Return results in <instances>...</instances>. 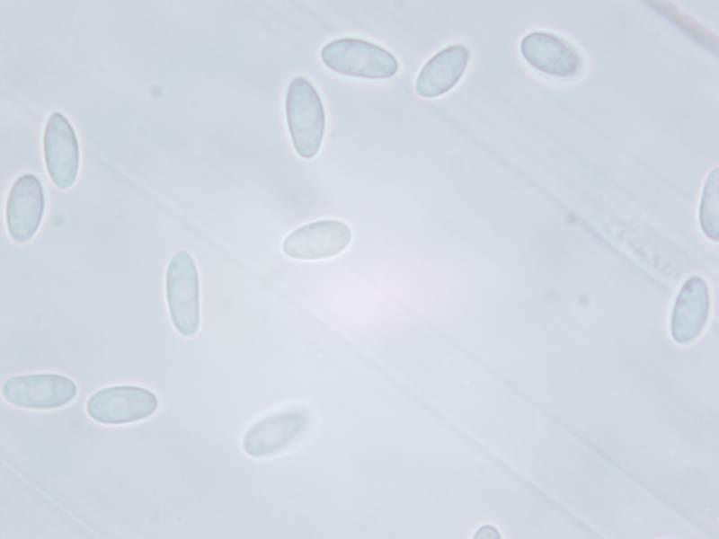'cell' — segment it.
Wrapping results in <instances>:
<instances>
[{
    "label": "cell",
    "instance_id": "6da1fadb",
    "mask_svg": "<svg viewBox=\"0 0 719 539\" xmlns=\"http://www.w3.org/2000/svg\"><path fill=\"white\" fill-rule=\"evenodd\" d=\"M285 111L296 152L302 158H313L322 145L325 113L318 92L305 77L297 76L290 82Z\"/></svg>",
    "mask_w": 719,
    "mask_h": 539
},
{
    "label": "cell",
    "instance_id": "7a4b0ae2",
    "mask_svg": "<svg viewBox=\"0 0 719 539\" xmlns=\"http://www.w3.org/2000/svg\"><path fill=\"white\" fill-rule=\"evenodd\" d=\"M323 63L331 70L347 76L386 79L399 67L397 58L386 49L358 38H340L321 49Z\"/></svg>",
    "mask_w": 719,
    "mask_h": 539
},
{
    "label": "cell",
    "instance_id": "3957f363",
    "mask_svg": "<svg viewBox=\"0 0 719 539\" xmlns=\"http://www.w3.org/2000/svg\"><path fill=\"white\" fill-rule=\"evenodd\" d=\"M166 301L171 321L183 336L194 335L200 327V280L194 260L186 251L170 260L165 276Z\"/></svg>",
    "mask_w": 719,
    "mask_h": 539
},
{
    "label": "cell",
    "instance_id": "277c9868",
    "mask_svg": "<svg viewBox=\"0 0 719 539\" xmlns=\"http://www.w3.org/2000/svg\"><path fill=\"white\" fill-rule=\"evenodd\" d=\"M158 405L156 396L147 389L119 385L101 389L88 400L89 416L102 424L131 423L152 415Z\"/></svg>",
    "mask_w": 719,
    "mask_h": 539
},
{
    "label": "cell",
    "instance_id": "5b68a950",
    "mask_svg": "<svg viewBox=\"0 0 719 539\" xmlns=\"http://www.w3.org/2000/svg\"><path fill=\"white\" fill-rule=\"evenodd\" d=\"M74 381L58 374L13 376L2 387L4 400L26 409H55L67 404L76 395Z\"/></svg>",
    "mask_w": 719,
    "mask_h": 539
},
{
    "label": "cell",
    "instance_id": "8992f818",
    "mask_svg": "<svg viewBox=\"0 0 719 539\" xmlns=\"http://www.w3.org/2000/svg\"><path fill=\"white\" fill-rule=\"evenodd\" d=\"M308 414L303 410L271 413L253 424L244 433L242 446L252 457L276 454L294 443L306 431Z\"/></svg>",
    "mask_w": 719,
    "mask_h": 539
},
{
    "label": "cell",
    "instance_id": "52a82bcc",
    "mask_svg": "<svg viewBox=\"0 0 719 539\" xmlns=\"http://www.w3.org/2000/svg\"><path fill=\"white\" fill-rule=\"evenodd\" d=\"M43 151L53 183L62 190L72 187L79 169V146L74 128L60 112H53L47 120Z\"/></svg>",
    "mask_w": 719,
    "mask_h": 539
},
{
    "label": "cell",
    "instance_id": "ba28073f",
    "mask_svg": "<svg viewBox=\"0 0 719 539\" xmlns=\"http://www.w3.org/2000/svg\"><path fill=\"white\" fill-rule=\"evenodd\" d=\"M351 241V228L344 222L324 219L308 223L291 232L283 241L286 255L298 260H319L336 256Z\"/></svg>",
    "mask_w": 719,
    "mask_h": 539
},
{
    "label": "cell",
    "instance_id": "9c48e42d",
    "mask_svg": "<svg viewBox=\"0 0 719 539\" xmlns=\"http://www.w3.org/2000/svg\"><path fill=\"white\" fill-rule=\"evenodd\" d=\"M44 209L45 196L38 177L31 173L19 176L10 189L5 207V222L12 240L28 243L40 225Z\"/></svg>",
    "mask_w": 719,
    "mask_h": 539
},
{
    "label": "cell",
    "instance_id": "30bf717a",
    "mask_svg": "<svg viewBox=\"0 0 719 539\" xmlns=\"http://www.w3.org/2000/svg\"><path fill=\"white\" fill-rule=\"evenodd\" d=\"M469 57V49L459 43L434 54L417 75V94L423 98H435L450 91L463 76Z\"/></svg>",
    "mask_w": 719,
    "mask_h": 539
},
{
    "label": "cell",
    "instance_id": "8fae6325",
    "mask_svg": "<svg viewBox=\"0 0 719 539\" xmlns=\"http://www.w3.org/2000/svg\"><path fill=\"white\" fill-rule=\"evenodd\" d=\"M520 51L529 65L549 75H567L578 66L576 53L550 33L533 31L526 35Z\"/></svg>",
    "mask_w": 719,
    "mask_h": 539
}]
</instances>
